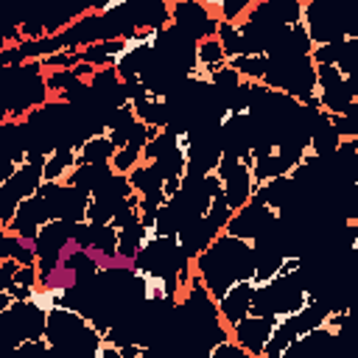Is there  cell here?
<instances>
[{
  "instance_id": "ac0fdd59",
  "label": "cell",
  "mask_w": 358,
  "mask_h": 358,
  "mask_svg": "<svg viewBox=\"0 0 358 358\" xmlns=\"http://www.w3.org/2000/svg\"><path fill=\"white\" fill-rule=\"evenodd\" d=\"M207 358H249V355H246V350H243L241 344H235L232 336H229V338H221L218 344H213L210 352H207Z\"/></svg>"
},
{
  "instance_id": "9a60e30c",
  "label": "cell",
  "mask_w": 358,
  "mask_h": 358,
  "mask_svg": "<svg viewBox=\"0 0 358 358\" xmlns=\"http://www.w3.org/2000/svg\"><path fill=\"white\" fill-rule=\"evenodd\" d=\"M73 165H76V148L62 143L48 154V159L42 165V176H45V182H64L67 173L73 171Z\"/></svg>"
},
{
  "instance_id": "d6986e66",
  "label": "cell",
  "mask_w": 358,
  "mask_h": 358,
  "mask_svg": "<svg viewBox=\"0 0 358 358\" xmlns=\"http://www.w3.org/2000/svg\"><path fill=\"white\" fill-rule=\"evenodd\" d=\"M302 3H305V0H302Z\"/></svg>"
},
{
  "instance_id": "9c48e42d",
  "label": "cell",
  "mask_w": 358,
  "mask_h": 358,
  "mask_svg": "<svg viewBox=\"0 0 358 358\" xmlns=\"http://www.w3.org/2000/svg\"><path fill=\"white\" fill-rule=\"evenodd\" d=\"M53 218V213H50V204H48V199L36 190V193H31V196H25L22 201H20V207L14 210V215H11V221H8V232L11 235H17V238H25V241H34V235L39 232V227L45 224V221H50Z\"/></svg>"
},
{
  "instance_id": "5bb4252c",
  "label": "cell",
  "mask_w": 358,
  "mask_h": 358,
  "mask_svg": "<svg viewBox=\"0 0 358 358\" xmlns=\"http://www.w3.org/2000/svg\"><path fill=\"white\" fill-rule=\"evenodd\" d=\"M151 235H154V232L143 224V218H137V221L120 227V229H117V246H115V255H117L120 260H131V257L143 249V243H145Z\"/></svg>"
},
{
  "instance_id": "277c9868",
  "label": "cell",
  "mask_w": 358,
  "mask_h": 358,
  "mask_svg": "<svg viewBox=\"0 0 358 358\" xmlns=\"http://www.w3.org/2000/svg\"><path fill=\"white\" fill-rule=\"evenodd\" d=\"M266 73H263V84L271 90H280L291 98H296L299 103L308 106H319L316 101V64L310 59V53H299V56H266Z\"/></svg>"
},
{
  "instance_id": "6da1fadb",
  "label": "cell",
  "mask_w": 358,
  "mask_h": 358,
  "mask_svg": "<svg viewBox=\"0 0 358 358\" xmlns=\"http://www.w3.org/2000/svg\"><path fill=\"white\" fill-rule=\"evenodd\" d=\"M190 263L210 296L218 299L232 282L252 280V241L218 232Z\"/></svg>"
},
{
  "instance_id": "8992f818",
  "label": "cell",
  "mask_w": 358,
  "mask_h": 358,
  "mask_svg": "<svg viewBox=\"0 0 358 358\" xmlns=\"http://www.w3.org/2000/svg\"><path fill=\"white\" fill-rule=\"evenodd\" d=\"M316 101L327 115L347 112L352 103H358V84L336 64H316Z\"/></svg>"
},
{
  "instance_id": "8fae6325",
  "label": "cell",
  "mask_w": 358,
  "mask_h": 358,
  "mask_svg": "<svg viewBox=\"0 0 358 358\" xmlns=\"http://www.w3.org/2000/svg\"><path fill=\"white\" fill-rule=\"evenodd\" d=\"M252 288L255 282L252 280H238L232 282L218 299H215V308H218V316L227 327H232L235 322H241L246 313H249V305H252Z\"/></svg>"
},
{
  "instance_id": "e0dca14e",
  "label": "cell",
  "mask_w": 358,
  "mask_h": 358,
  "mask_svg": "<svg viewBox=\"0 0 358 358\" xmlns=\"http://www.w3.org/2000/svg\"><path fill=\"white\" fill-rule=\"evenodd\" d=\"M143 162V145H117L115 148V157H112V171H117V173H129L134 165H140Z\"/></svg>"
},
{
  "instance_id": "7c38bea8",
  "label": "cell",
  "mask_w": 358,
  "mask_h": 358,
  "mask_svg": "<svg viewBox=\"0 0 358 358\" xmlns=\"http://www.w3.org/2000/svg\"><path fill=\"white\" fill-rule=\"evenodd\" d=\"M115 148L117 145L106 134H92L76 145V165H109Z\"/></svg>"
},
{
  "instance_id": "5b68a950",
  "label": "cell",
  "mask_w": 358,
  "mask_h": 358,
  "mask_svg": "<svg viewBox=\"0 0 358 358\" xmlns=\"http://www.w3.org/2000/svg\"><path fill=\"white\" fill-rule=\"evenodd\" d=\"M310 291L305 288L302 282V274L299 268L285 274V277H271L260 285L252 288V305H249V313H257V316H285V313H294L299 310L305 302H308Z\"/></svg>"
},
{
  "instance_id": "ba28073f",
  "label": "cell",
  "mask_w": 358,
  "mask_h": 358,
  "mask_svg": "<svg viewBox=\"0 0 358 358\" xmlns=\"http://www.w3.org/2000/svg\"><path fill=\"white\" fill-rule=\"evenodd\" d=\"M274 218H277V210H271L257 196H252L246 204H241L238 210H232L224 232H229L235 238H243V241H255L257 235H263L271 227Z\"/></svg>"
},
{
  "instance_id": "4fadbf2b",
  "label": "cell",
  "mask_w": 358,
  "mask_h": 358,
  "mask_svg": "<svg viewBox=\"0 0 358 358\" xmlns=\"http://www.w3.org/2000/svg\"><path fill=\"white\" fill-rule=\"evenodd\" d=\"M131 103V109H134V117L137 120H143L145 126H151V129H162V126H168V117H171V112H168V101L165 98H154V95H140V98H134V101H129Z\"/></svg>"
},
{
  "instance_id": "3957f363",
  "label": "cell",
  "mask_w": 358,
  "mask_h": 358,
  "mask_svg": "<svg viewBox=\"0 0 358 358\" xmlns=\"http://www.w3.org/2000/svg\"><path fill=\"white\" fill-rule=\"evenodd\" d=\"M302 25L313 45L358 36L355 0H305Z\"/></svg>"
},
{
  "instance_id": "7a4b0ae2",
  "label": "cell",
  "mask_w": 358,
  "mask_h": 358,
  "mask_svg": "<svg viewBox=\"0 0 358 358\" xmlns=\"http://www.w3.org/2000/svg\"><path fill=\"white\" fill-rule=\"evenodd\" d=\"M45 341L53 352H64L70 358H95L103 336L84 313L67 305H53L45 319Z\"/></svg>"
},
{
  "instance_id": "30bf717a",
  "label": "cell",
  "mask_w": 358,
  "mask_h": 358,
  "mask_svg": "<svg viewBox=\"0 0 358 358\" xmlns=\"http://www.w3.org/2000/svg\"><path fill=\"white\" fill-rule=\"evenodd\" d=\"M274 319L271 316H257V313H246L241 322H235L229 327V336L235 344H241L246 350L249 358H263V347L271 336Z\"/></svg>"
},
{
  "instance_id": "2e32d148",
  "label": "cell",
  "mask_w": 358,
  "mask_h": 358,
  "mask_svg": "<svg viewBox=\"0 0 358 358\" xmlns=\"http://www.w3.org/2000/svg\"><path fill=\"white\" fill-rule=\"evenodd\" d=\"M227 64L246 81H263V73H266V53H238V56H229Z\"/></svg>"
},
{
  "instance_id": "52a82bcc",
  "label": "cell",
  "mask_w": 358,
  "mask_h": 358,
  "mask_svg": "<svg viewBox=\"0 0 358 358\" xmlns=\"http://www.w3.org/2000/svg\"><path fill=\"white\" fill-rule=\"evenodd\" d=\"M171 25L199 42L215 36L218 17L201 0H171Z\"/></svg>"
}]
</instances>
